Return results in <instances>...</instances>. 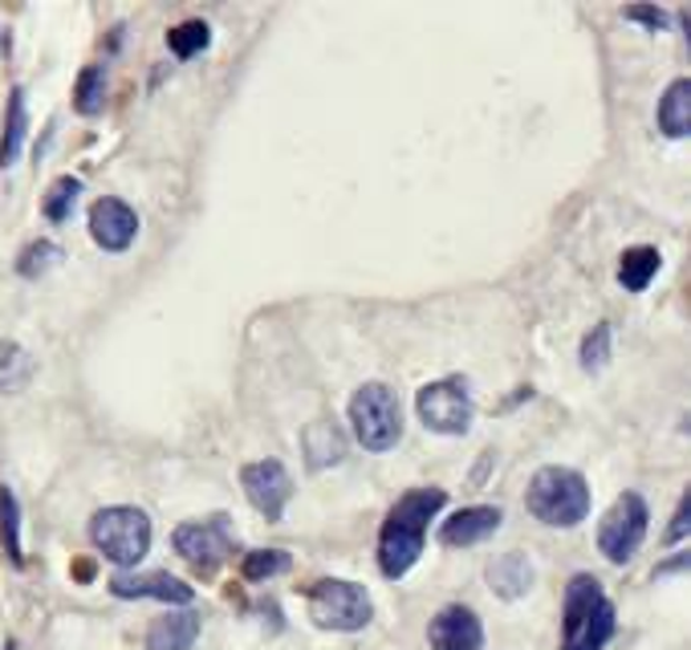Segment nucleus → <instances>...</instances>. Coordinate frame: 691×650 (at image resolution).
Wrapping results in <instances>:
<instances>
[{
    "label": "nucleus",
    "instance_id": "nucleus-12",
    "mask_svg": "<svg viewBox=\"0 0 691 650\" xmlns=\"http://www.w3.org/2000/svg\"><path fill=\"white\" fill-rule=\"evenodd\" d=\"M110 593L114 598H127V602H134V598H156V602L163 606H191L196 602V590H191L188 581L171 578V573H114L110 578Z\"/></svg>",
    "mask_w": 691,
    "mask_h": 650
},
{
    "label": "nucleus",
    "instance_id": "nucleus-14",
    "mask_svg": "<svg viewBox=\"0 0 691 650\" xmlns=\"http://www.w3.org/2000/svg\"><path fill=\"white\" fill-rule=\"evenodd\" d=\"M504 524V512L497 504H477V509H460L455 517L443 520L440 529V541L448 549H468V544H480L489 541L492 532Z\"/></svg>",
    "mask_w": 691,
    "mask_h": 650
},
{
    "label": "nucleus",
    "instance_id": "nucleus-1",
    "mask_svg": "<svg viewBox=\"0 0 691 650\" xmlns=\"http://www.w3.org/2000/svg\"><path fill=\"white\" fill-rule=\"evenodd\" d=\"M448 504V492L443 488H411L403 497L394 500V509L387 512L379 529V569L391 581L407 578L411 566L423 553V541H428V524L431 517Z\"/></svg>",
    "mask_w": 691,
    "mask_h": 650
},
{
    "label": "nucleus",
    "instance_id": "nucleus-15",
    "mask_svg": "<svg viewBox=\"0 0 691 650\" xmlns=\"http://www.w3.org/2000/svg\"><path fill=\"white\" fill-rule=\"evenodd\" d=\"M200 614L183 606V610H168L147 627V650H191L200 639Z\"/></svg>",
    "mask_w": 691,
    "mask_h": 650
},
{
    "label": "nucleus",
    "instance_id": "nucleus-31",
    "mask_svg": "<svg viewBox=\"0 0 691 650\" xmlns=\"http://www.w3.org/2000/svg\"><path fill=\"white\" fill-rule=\"evenodd\" d=\"M4 650H17V647H12V642H4Z\"/></svg>",
    "mask_w": 691,
    "mask_h": 650
},
{
    "label": "nucleus",
    "instance_id": "nucleus-8",
    "mask_svg": "<svg viewBox=\"0 0 691 650\" xmlns=\"http://www.w3.org/2000/svg\"><path fill=\"white\" fill-rule=\"evenodd\" d=\"M647 524H651V509H647V500L639 492H622L610 512L602 517V529H598V549L607 561L614 566H627L634 553H639V544L647 537Z\"/></svg>",
    "mask_w": 691,
    "mask_h": 650
},
{
    "label": "nucleus",
    "instance_id": "nucleus-19",
    "mask_svg": "<svg viewBox=\"0 0 691 650\" xmlns=\"http://www.w3.org/2000/svg\"><path fill=\"white\" fill-rule=\"evenodd\" d=\"M659 264H663V257H659V249H651V244H639V249H627L619 260V281L622 289H631V293H643L647 284H651V277L659 272Z\"/></svg>",
    "mask_w": 691,
    "mask_h": 650
},
{
    "label": "nucleus",
    "instance_id": "nucleus-13",
    "mask_svg": "<svg viewBox=\"0 0 691 650\" xmlns=\"http://www.w3.org/2000/svg\"><path fill=\"white\" fill-rule=\"evenodd\" d=\"M431 650H484V622L468 606H443L428 622Z\"/></svg>",
    "mask_w": 691,
    "mask_h": 650
},
{
    "label": "nucleus",
    "instance_id": "nucleus-29",
    "mask_svg": "<svg viewBox=\"0 0 691 650\" xmlns=\"http://www.w3.org/2000/svg\"><path fill=\"white\" fill-rule=\"evenodd\" d=\"M688 524H691V492H683V497H680V504H675V517H671L668 544L683 541V537H688Z\"/></svg>",
    "mask_w": 691,
    "mask_h": 650
},
{
    "label": "nucleus",
    "instance_id": "nucleus-20",
    "mask_svg": "<svg viewBox=\"0 0 691 650\" xmlns=\"http://www.w3.org/2000/svg\"><path fill=\"white\" fill-rule=\"evenodd\" d=\"M24 134H29V110H24V90L17 86L9 94V114H4V142H0V167H12L21 159Z\"/></svg>",
    "mask_w": 691,
    "mask_h": 650
},
{
    "label": "nucleus",
    "instance_id": "nucleus-5",
    "mask_svg": "<svg viewBox=\"0 0 691 650\" xmlns=\"http://www.w3.org/2000/svg\"><path fill=\"white\" fill-rule=\"evenodd\" d=\"M306 602H310L313 627L338 630V634H354V630L370 627V618H374L370 593L362 590L358 581H342V578L313 581L310 593H306Z\"/></svg>",
    "mask_w": 691,
    "mask_h": 650
},
{
    "label": "nucleus",
    "instance_id": "nucleus-11",
    "mask_svg": "<svg viewBox=\"0 0 691 650\" xmlns=\"http://www.w3.org/2000/svg\"><path fill=\"white\" fill-rule=\"evenodd\" d=\"M90 237L102 252H127L139 237V216L119 196H102L90 208Z\"/></svg>",
    "mask_w": 691,
    "mask_h": 650
},
{
    "label": "nucleus",
    "instance_id": "nucleus-23",
    "mask_svg": "<svg viewBox=\"0 0 691 650\" xmlns=\"http://www.w3.org/2000/svg\"><path fill=\"white\" fill-rule=\"evenodd\" d=\"M168 46L179 61H188L212 46V29H208V21H179L168 33Z\"/></svg>",
    "mask_w": 691,
    "mask_h": 650
},
{
    "label": "nucleus",
    "instance_id": "nucleus-7",
    "mask_svg": "<svg viewBox=\"0 0 691 650\" xmlns=\"http://www.w3.org/2000/svg\"><path fill=\"white\" fill-rule=\"evenodd\" d=\"M415 411L423 419V427L435 431V436H464L472 427L477 407H472V390H468L464 379H440L419 390Z\"/></svg>",
    "mask_w": 691,
    "mask_h": 650
},
{
    "label": "nucleus",
    "instance_id": "nucleus-4",
    "mask_svg": "<svg viewBox=\"0 0 691 650\" xmlns=\"http://www.w3.org/2000/svg\"><path fill=\"white\" fill-rule=\"evenodd\" d=\"M90 541L107 561L131 569L139 566L151 549V517L131 504H114V509H98L90 520Z\"/></svg>",
    "mask_w": 691,
    "mask_h": 650
},
{
    "label": "nucleus",
    "instance_id": "nucleus-30",
    "mask_svg": "<svg viewBox=\"0 0 691 650\" xmlns=\"http://www.w3.org/2000/svg\"><path fill=\"white\" fill-rule=\"evenodd\" d=\"M627 17H631V21L651 24V29H663V24H668V17H663V9H643V4H631V9H627Z\"/></svg>",
    "mask_w": 691,
    "mask_h": 650
},
{
    "label": "nucleus",
    "instance_id": "nucleus-9",
    "mask_svg": "<svg viewBox=\"0 0 691 650\" xmlns=\"http://www.w3.org/2000/svg\"><path fill=\"white\" fill-rule=\"evenodd\" d=\"M176 553L188 561L200 578H216V569L224 566L228 553L237 549L232 544V529H228V517H208V520H188V524H179L176 529Z\"/></svg>",
    "mask_w": 691,
    "mask_h": 650
},
{
    "label": "nucleus",
    "instance_id": "nucleus-28",
    "mask_svg": "<svg viewBox=\"0 0 691 650\" xmlns=\"http://www.w3.org/2000/svg\"><path fill=\"white\" fill-rule=\"evenodd\" d=\"M610 321H598L594 330L585 333V342H582V370H602L607 367V358H610Z\"/></svg>",
    "mask_w": 691,
    "mask_h": 650
},
{
    "label": "nucleus",
    "instance_id": "nucleus-2",
    "mask_svg": "<svg viewBox=\"0 0 691 650\" xmlns=\"http://www.w3.org/2000/svg\"><path fill=\"white\" fill-rule=\"evenodd\" d=\"M619 614L607 598L602 581L590 573H573L565 586V614H561V650H607L614 639Z\"/></svg>",
    "mask_w": 691,
    "mask_h": 650
},
{
    "label": "nucleus",
    "instance_id": "nucleus-24",
    "mask_svg": "<svg viewBox=\"0 0 691 650\" xmlns=\"http://www.w3.org/2000/svg\"><path fill=\"white\" fill-rule=\"evenodd\" d=\"M102 102H107V78H102V66H86L82 73H78V90H73V110L78 114H98L102 110Z\"/></svg>",
    "mask_w": 691,
    "mask_h": 650
},
{
    "label": "nucleus",
    "instance_id": "nucleus-21",
    "mask_svg": "<svg viewBox=\"0 0 691 650\" xmlns=\"http://www.w3.org/2000/svg\"><path fill=\"white\" fill-rule=\"evenodd\" d=\"M33 379V358L17 342H0V390H24Z\"/></svg>",
    "mask_w": 691,
    "mask_h": 650
},
{
    "label": "nucleus",
    "instance_id": "nucleus-27",
    "mask_svg": "<svg viewBox=\"0 0 691 650\" xmlns=\"http://www.w3.org/2000/svg\"><path fill=\"white\" fill-rule=\"evenodd\" d=\"M58 260H61L58 244H49V240H37V244H29V249L21 252V260H17V272L33 281V277H41V272H46L49 264H58Z\"/></svg>",
    "mask_w": 691,
    "mask_h": 650
},
{
    "label": "nucleus",
    "instance_id": "nucleus-10",
    "mask_svg": "<svg viewBox=\"0 0 691 650\" xmlns=\"http://www.w3.org/2000/svg\"><path fill=\"white\" fill-rule=\"evenodd\" d=\"M240 484H244V497L261 517L281 520L289 497H293V480H289L286 463L281 460H257L240 468Z\"/></svg>",
    "mask_w": 691,
    "mask_h": 650
},
{
    "label": "nucleus",
    "instance_id": "nucleus-25",
    "mask_svg": "<svg viewBox=\"0 0 691 650\" xmlns=\"http://www.w3.org/2000/svg\"><path fill=\"white\" fill-rule=\"evenodd\" d=\"M286 569H293V557L281 553V549H252L244 561H240V573H244V581H269L277 578V573H286Z\"/></svg>",
    "mask_w": 691,
    "mask_h": 650
},
{
    "label": "nucleus",
    "instance_id": "nucleus-18",
    "mask_svg": "<svg viewBox=\"0 0 691 650\" xmlns=\"http://www.w3.org/2000/svg\"><path fill=\"white\" fill-rule=\"evenodd\" d=\"M659 127H663L668 139H683L691 130V82L688 78L668 86V94L659 102Z\"/></svg>",
    "mask_w": 691,
    "mask_h": 650
},
{
    "label": "nucleus",
    "instance_id": "nucleus-3",
    "mask_svg": "<svg viewBox=\"0 0 691 650\" xmlns=\"http://www.w3.org/2000/svg\"><path fill=\"white\" fill-rule=\"evenodd\" d=\"M590 484H585L582 472L573 468H558L549 463L541 472H533L529 480V492H524V509L533 512L541 524H553V529H573L590 517Z\"/></svg>",
    "mask_w": 691,
    "mask_h": 650
},
{
    "label": "nucleus",
    "instance_id": "nucleus-26",
    "mask_svg": "<svg viewBox=\"0 0 691 650\" xmlns=\"http://www.w3.org/2000/svg\"><path fill=\"white\" fill-rule=\"evenodd\" d=\"M78 191H82V183L78 179H58L53 188H49V196H46V220H53V224H66L70 220V212H73V203H78Z\"/></svg>",
    "mask_w": 691,
    "mask_h": 650
},
{
    "label": "nucleus",
    "instance_id": "nucleus-17",
    "mask_svg": "<svg viewBox=\"0 0 691 650\" xmlns=\"http://www.w3.org/2000/svg\"><path fill=\"white\" fill-rule=\"evenodd\" d=\"M345 456V439L330 419H318V423L306 427V460H310L313 472H322L330 463H342Z\"/></svg>",
    "mask_w": 691,
    "mask_h": 650
},
{
    "label": "nucleus",
    "instance_id": "nucleus-22",
    "mask_svg": "<svg viewBox=\"0 0 691 650\" xmlns=\"http://www.w3.org/2000/svg\"><path fill=\"white\" fill-rule=\"evenodd\" d=\"M0 541H4V553H9L12 566H24L21 553V504L12 497V488H0Z\"/></svg>",
    "mask_w": 691,
    "mask_h": 650
},
{
    "label": "nucleus",
    "instance_id": "nucleus-16",
    "mask_svg": "<svg viewBox=\"0 0 691 650\" xmlns=\"http://www.w3.org/2000/svg\"><path fill=\"white\" fill-rule=\"evenodd\" d=\"M489 586L497 598H504V602H517L521 593H529V586H533V566H529V557L524 553H504L497 557L489 566Z\"/></svg>",
    "mask_w": 691,
    "mask_h": 650
},
{
    "label": "nucleus",
    "instance_id": "nucleus-6",
    "mask_svg": "<svg viewBox=\"0 0 691 650\" xmlns=\"http://www.w3.org/2000/svg\"><path fill=\"white\" fill-rule=\"evenodd\" d=\"M350 423L367 451H391L403 436V411L387 382H367L350 399Z\"/></svg>",
    "mask_w": 691,
    "mask_h": 650
}]
</instances>
